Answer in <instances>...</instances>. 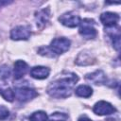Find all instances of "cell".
I'll use <instances>...</instances> for the list:
<instances>
[{
    "label": "cell",
    "mask_w": 121,
    "mask_h": 121,
    "mask_svg": "<svg viewBox=\"0 0 121 121\" xmlns=\"http://www.w3.org/2000/svg\"><path fill=\"white\" fill-rule=\"evenodd\" d=\"M82 60V61H80V62L78 63L79 65H88V64H91V63L94 62V59L92 58L91 54L86 53V52H81V53L78 55V59H77V60H76V62H77V61H79V60Z\"/></svg>",
    "instance_id": "obj_14"
},
{
    "label": "cell",
    "mask_w": 121,
    "mask_h": 121,
    "mask_svg": "<svg viewBox=\"0 0 121 121\" xmlns=\"http://www.w3.org/2000/svg\"><path fill=\"white\" fill-rule=\"evenodd\" d=\"M67 119H68V114L64 112H56L49 116L48 121H67Z\"/></svg>",
    "instance_id": "obj_17"
},
{
    "label": "cell",
    "mask_w": 121,
    "mask_h": 121,
    "mask_svg": "<svg viewBox=\"0 0 121 121\" xmlns=\"http://www.w3.org/2000/svg\"><path fill=\"white\" fill-rule=\"evenodd\" d=\"M100 21L107 27H114L119 21V16L113 12H104L100 15Z\"/></svg>",
    "instance_id": "obj_9"
},
{
    "label": "cell",
    "mask_w": 121,
    "mask_h": 121,
    "mask_svg": "<svg viewBox=\"0 0 121 121\" xmlns=\"http://www.w3.org/2000/svg\"><path fill=\"white\" fill-rule=\"evenodd\" d=\"M78 121H92L91 119H89L87 116H81Z\"/></svg>",
    "instance_id": "obj_22"
},
{
    "label": "cell",
    "mask_w": 121,
    "mask_h": 121,
    "mask_svg": "<svg viewBox=\"0 0 121 121\" xmlns=\"http://www.w3.org/2000/svg\"><path fill=\"white\" fill-rule=\"evenodd\" d=\"M50 70L44 66H35L30 70V76L37 79H44L49 76Z\"/></svg>",
    "instance_id": "obj_11"
},
{
    "label": "cell",
    "mask_w": 121,
    "mask_h": 121,
    "mask_svg": "<svg viewBox=\"0 0 121 121\" xmlns=\"http://www.w3.org/2000/svg\"><path fill=\"white\" fill-rule=\"evenodd\" d=\"M9 115V110L5 106H0V120H4L8 118Z\"/></svg>",
    "instance_id": "obj_20"
},
{
    "label": "cell",
    "mask_w": 121,
    "mask_h": 121,
    "mask_svg": "<svg viewBox=\"0 0 121 121\" xmlns=\"http://www.w3.org/2000/svg\"><path fill=\"white\" fill-rule=\"evenodd\" d=\"M59 21L65 26L68 27H76L80 24V18L78 15L75 14L74 12H66L62 14L60 18Z\"/></svg>",
    "instance_id": "obj_6"
},
{
    "label": "cell",
    "mask_w": 121,
    "mask_h": 121,
    "mask_svg": "<svg viewBox=\"0 0 121 121\" xmlns=\"http://www.w3.org/2000/svg\"><path fill=\"white\" fill-rule=\"evenodd\" d=\"M30 121H46L47 120V114L43 112V111H38L33 112L30 117H29Z\"/></svg>",
    "instance_id": "obj_16"
},
{
    "label": "cell",
    "mask_w": 121,
    "mask_h": 121,
    "mask_svg": "<svg viewBox=\"0 0 121 121\" xmlns=\"http://www.w3.org/2000/svg\"><path fill=\"white\" fill-rule=\"evenodd\" d=\"M28 65L24 60H17L14 63V69H13V77L15 79L22 78L26 73L27 72Z\"/></svg>",
    "instance_id": "obj_10"
},
{
    "label": "cell",
    "mask_w": 121,
    "mask_h": 121,
    "mask_svg": "<svg viewBox=\"0 0 121 121\" xmlns=\"http://www.w3.org/2000/svg\"><path fill=\"white\" fill-rule=\"evenodd\" d=\"M78 80V77L76 74L66 73L49 84L47 87V93L49 95L56 98L68 97Z\"/></svg>",
    "instance_id": "obj_1"
},
{
    "label": "cell",
    "mask_w": 121,
    "mask_h": 121,
    "mask_svg": "<svg viewBox=\"0 0 121 121\" xmlns=\"http://www.w3.org/2000/svg\"><path fill=\"white\" fill-rule=\"evenodd\" d=\"M10 3H12V2L11 1H0V8L3 7V6H5V5H9Z\"/></svg>",
    "instance_id": "obj_21"
},
{
    "label": "cell",
    "mask_w": 121,
    "mask_h": 121,
    "mask_svg": "<svg viewBox=\"0 0 121 121\" xmlns=\"http://www.w3.org/2000/svg\"><path fill=\"white\" fill-rule=\"evenodd\" d=\"M70 41L66 38H56L51 42L49 49L53 52V54L55 53L56 55H60L68 51L70 48Z\"/></svg>",
    "instance_id": "obj_3"
},
{
    "label": "cell",
    "mask_w": 121,
    "mask_h": 121,
    "mask_svg": "<svg viewBox=\"0 0 121 121\" xmlns=\"http://www.w3.org/2000/svg\"><path fill=\"white\" fill-rule=\"evenodd\" d=\"M86 79L92 81L95 84H103L106 82V75L102 70H97L92 74H88L86 76Z\"/></svg>",
    "instance_id": "obj_12"
},
{
    "label": "cell",
    "mask_w": 121,
    "mask_h": 121,
    "mask_svg": "<svg viewBox=\"0 0 121 121\" xmlns=\"http://www.w3.org/2000/svg\"><path fill=\"white\" fill-rule=\"evenodd\" d=\"M10 76V69L8 65L3 64L0 66V79L6 80L9 78Z\"/></svg>",
    "instance_id": "obj_18"
},
{
    "label": "cell",
    "mask_w": 121,
    "mask_h": 121,
    "mask_svg": "<svg viewBox=\"0 0 121 121\" xmlns=\"http://www.w3.org/2000/svg\"><path fill=\"white\" fill-rule=\"evenodd\" d=\"M112 44H113V47L119 51L120 49V35H119V32L116 33V34H112Z\"/></svg>",
    "instance_id": "obj_19"
},
{
    "label": "cell",
    "mask_w": 121,
    "mask_h": 121,
    "mask_svg": "<svg viewBox=\"0 0 121 121\" xmlns=\"http://www.w3.org/2000/svg\"><path fill=\"white\" fill-rule=\"evenodd\" d=\"M30 30L25 26H18L14 27L10 32V38L15 41L19 40H27L30 37Z\"/></svg>",
    "instance_id": "obj_7"
},
{
    "label": "cell",
    "mask_w": 121,
    "mask_h": 121,
    "mask_svg": "<svg viewBox=\"0 0 121 121\" xmlns=\"http://www.w3.org/2000/svg\"><path fill=\"white\" fill-rule=\"evenodd\" d=\"M80 27H79V34L85 39H94L95 38L97 32L94 27L95 21L93 19H84L80 21Z\"/></svg>",
    "instance_id": "obj_2"
},
{
    "label": "cell",
    "mask_w": 121,
    "mask_h": 121,
    "mask_svg": "<svg viewBox=\"0 0 121 121\" xmlns=\"http://www.w3.org/2000/svg\"><path fill=\"white\" fill-rule=\"evenodd\" d=\"M50 18V10L48 8L43 9L39 11L36 12L35 15V20H36V25L39 28H43L46 24L48 23Z\"/></svg>",
    "instance_id": "obj_8"
},
{
    "label": "cell",
    "mask_w": 121,
    "mask_h": 121,
    "mask_svg": "<svg viewBox=\"0 0 121 121\" xmlns=\"http://www.w3.org/2000/svg\"><path fill=\"white\" fill-rule=\"evenodd\" d=\"M93 111L95 114L98 115H107V114H112L116 112V109L109 102L106 101H98L97 103L95 104Z\"/></svg>",
    "instance_id": "obj_5"
},
{
    "label": "cell",
    "mask_w": 121,
    "mask_h": 121,
    "mask_svg": "<svg viewBox=\"0 0 121 121\" xmlns=\"http://www.w3.org/2000/svg\"><path fill=\"white\" fill-rule=\"evenodd\" d=\"M0 94L2 95V97L9 101V102H11L14 100L15 98V94H14V91H12V89L10 88H6V89H2L0 90Z\"/></svg>",
    "instance_id": "obj_15"
},
{
    "label": "cell",
    "mask_w": 121,
    "mask_h": 121,
    "mask_svg": "<svg viewBox=\"0 0 121 121\" xmlns=\"http://www.w3.org/2000/svg\"><path fill=\"white\" fill-rule=\"evenodd\" d=\"M15 96L16 98L21 101V102H26L32 98H34L35 96L38 95V93L31 88L28 87H19L15 89Z\"/></svg>",
    "instance_id": "obj_4"
},
{
    "label": "cell",
    "mask_w": 121,
    "mask_h": 121,
    "mask_svg": "<svg viewBox=\"0 0 121 121\" xmlns=\"http://www.w3.org/2000/svg\"><path fill=\"white\" fill-rule=\"evenodd\" d=\"M76 95L80 97H89L93 95V89L88 85H80L76 89Z\"/></svg>",
    "instance_id": "obj_13"
}]
</instances>
